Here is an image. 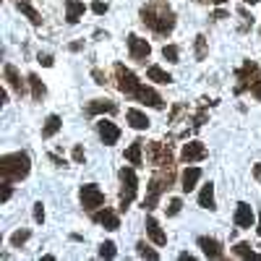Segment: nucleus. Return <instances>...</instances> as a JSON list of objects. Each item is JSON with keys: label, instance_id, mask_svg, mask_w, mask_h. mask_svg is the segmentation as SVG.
Masks as SVG:
<instances>
[{"label": "nucleus", "instance_id": "11", "mask_svg": "<svg viewBox=\"0 0 261 261\" xmlns=\"http://www.w3.org/2000/svg\"><path fill=\"white\" fill-rule=\"evenodd\" d=\"M199 248H201V253L206 256V258H225V253H222V243L220 241H214V238H199Z\"/></svg>", "mask_w": 261, "mask_h": 261}, {"label": "nucleus", "instance_id": "15", "mask_svg": "<svg viewBox=\"0 0 261 261\" xmlns=\"http://www.w3.org/2000/svg\"><path fill=\"white\" fill-rule=\"evenodd\" d=\"M94 222L105 225V230H118L120 227V220L113 209H102V212H94Z\"/></svg>", "mask_w": 261, "mask_h": 261}, {"label": "nucleus", "instance_id": "13", "mask_svg": "<svg viewBox=\"0 0 261 261\" xmlns=\"http://www.w3.org/2000/svg\"><path fill=\"white\" fill-rule=\"evenodd\" d=\"M134 99H139L141 105L154 107V110H162V107H165V99H162V97H160L154 89H149V86H141V89H139V94H136Z\"/></svg>", "mask_w": 261, "mask_h": 261}, {"label": "nucleus", "instance_id": "32", "mask_svg": "<svg viewBox=\"0 0 261 261\" xmlns=\"http://www.w3.org/2000/svg\"><path fill=\"white\" fill-rule=\"evenodd\" d=\"M162 55H165V60H170V63H178V55H180V53H178L175 45H165V47H162Z\"/></svg>", "mask_w": 261, "mask_h": 261}, {"label": "nucleus", "instance_id": "27", "mask_svg": "<svg viewBox=\"0 0 261 261\" xmlns=\"http://www.w3.org/2000/svg\"><path fill=\"white\" fill-rule=\"evenodd\" d=\"M29 86H32V97H34L37 102H39L42 97L47 94V89H45V84L39 81V76H37V73H29Z\"/></svg>", "mask_w": 261, "mask_h": 261}, {"label": "nucleus", "instance_id": "30", "mask_svg": "<svg viewBox=\"0 0 261 261\" xmlns=\"http://www.w3.org/2000/svg\"><path fill=\"white\" fill-rule=\"evenodd\" d=\"M136 251H139V256H141V258H151V261H157V258H160V253H157L154 248H149L144 241L136 246Z\"/></svg>", "mask_w": 261, "mask_h": 261}, {"label": "nucleus", "instance_id": "45", "mask_svg": "<svg viewBox=\"0 0 261 261\" xmlns=\"http://www.w3.org/2000/svg\"><path fill=\"white\" fill-rule=\"evenodd\" d=\"M243 3H248V6H253V3H258V0H243Z\"/></svg>", "mask_w": 261, "mask_h": 261}, {"label": "nucleus", "instance_id": "28", "mask_svg": "<svg viewBox=\"0 0 261 261\" xmlns=\"http://www.w3.org/2000/svg\"><path fill=\"white\" fill-rule=\"evenodd\" d=\"M232 253H235V256H241V258H261L258 253H253V251H251V246H248V243H238V246L232 248Z\"/></svg>", "mask_w": 261, "mask_h": 261}, {"label": "nucleus", "instance_id": "10", "mask_svg": "<svg viewBox=\"0 0 261 261\" xmlns=\"http://www.w3.org/2000/svg\"><path fill=\"white\" fill-rule=\"evenodd\" d=\"M206 157V146L201 144V141H188L186 146H183V151H180V160L183 162H199V160H204Z\"/></svg>", "mask_w": 261, "mask_h": 261}, {"label": "nucleus", "instance_id": "37", "mask_svg": "<svg viewBox=\"0 0 261 261\" xmlns=\"http://www.w3.org/2000/svg\"><path fill=\"white\" fill-rule=\"evenodd\" d=\"M92 11H94L97 16H102V13H107V3H102V0H94V3H92Z\"/></svg>", "mask_w": 261, "mask_h": 261}, {"label": "nucleus", "instance_id": "31", "mask_svg": "<svg viewBox=\"0 0 261 261\" xmlns=\"http://www.w3.org/2000/svg\"><path fill=\"white\" fill-rule=\"evenodd\" d=\"M196 58H199V60H204L206 58V37H196Z\"/></svg>", "mask_w": 261, "mask_h": 261}, {"label": "nucleus", "instance_id": "6", "mask_svg": "<svg viewBox=\"0 0 261 261\" xmlns=\"http://www.w3.org/2000/svg\"><path fill=\"white\" fill-rule=\"evenodd\" d=\"M256 81H258V65L253 60H246L241 65V71H238V86H235V92L243 94L246 89H251Z\"/></svg>", "mask_w": 261, "mask_h": 261}, {"label": "nucleus", "instance_id": "17", "mask_svg": "<svg viewBox=\"0 0 261 261\" xmlns=\"http://www.w3.org/2000/svg\"><path fill=\"white\" fill-rule=\"evenodd\" d=\"M235 225L238 227H253V209L248 204H238V209H235Z\"/></svg>", "mask_w": 261, "mask_h": 261}, {"label": "nucleus", "instance_id": "12", "mask_svg": "<svg viewBox=\"0 0 261 261\" xmlns=\"http://www.w3.org/2000/svg\"><path fill=\"white\" fill-rule=\"evenodd\" d=\"M97 130H99V136H102V141H105L107 146H113V144L120 139V128H118L115 123H110V120H99V123H97Z\"/></svg>", "mask_w": 261, "mask_h": 261}, {"label": "nucleus", "instance_id": "20", "mask_svg": "<svg viewBox=\"0 0 261 261\" xmlns=\"http://www.w3.org/2000/svg\"><path fill=\"white\" fill-rule=\"evenodd\" d=\"M81 16H84V3L81 0H65V21H68V24H76Z\"/></svg>", "mask_w": 261, "mask_h": 261}, {"label": "nucleus", "instance_id": "9", "mask_svg": "<svg viewBox=\"0 0 261 261\" xmlns=\"http://www.w3.org/2000/svg\"><path fill=\"white\" fill-rule=\"evenodd\" d=\"M128 50H130V58L139 60V63H146V58L151 55V45H149L146 39L136 37V34L128 37Z\"/></svg>", "mask_w": 261, "mask_h": 261}, {"label": "nucleus", "instance_id": "36", "mask_svg": "<svg viewBox=\"0 0 261 261\" xmlns=\"http://www.w3.org/2000/svg\"><path fill=\"white\" fill-rule=\"evenodd\" d=\"M34 220L42 225V222H45V206H42V204H34Z\"/></svg>", "mask_w": 261, "mask_h": 261}, {"label": "nucleus", "instance_id": "8", "mask_svg": "<svg viewBox=\"0 0 261 261\" xmlns=\"http://www.w3.org/2000/svg\"><path fill=\"white\" fill-rule=\"evenodd\" d=\"M102 204H105V193H102L94 183L81 186V206H84L86 212H94V209L102 206Z\"/></svg>", "mask_w": 261, "mask_h": 261}, {"label": "nucleus", "instance_id": "47", "mask_svg": "<svg viewBox=\"0 0 261 261\" xmlns=\"http://www.w3.org/2000/svg\"><path fill=\"white\" fill-rule=\"evenodd\" d=\"M196 3H209V0H196Z\"/></svg>", "mask_w": 261, "mask_h": 261}, {"label": "nucleus", "instance_id": "23", "mask_svg": "<svg viewBox=\"0 0 261 261\" xmlns=\"http://www.w3.org/2000/svg\"><path fill=\"white\" fill-rule=\"evenodd\" d=\"M60 128H63V120H60L58 115H50V118L45 120V128H42V139H53Z\"/></svg>", "mask_w": 261, "mask_h": 261}, {"label": "nucleus", "instance_id": "38", "mask_svg": "<svg viewBox=\"0 0 261 261\" xmlns=\"http://www.w3.org/2000/svg\"><path fill=\"white\" fill-rule=\"evenodd\" d=\"M73 160L76 162H84V149L81 146H73Z\"/></svg>", "mask_w": 261, "mask_h": 261}, {"label": "nucleus", "instance_id": "16", "mask_svg": "<svg viewBox=\"0 0 261 261\" xmlns=\"http://www.w3.org/2000/svg\"><path fill=\"white\" fill-rule=\"evenodd\" d=\"M125 120H128L130 128H136V130H146V128L151 125V120H149L141 110H136V107H130V110L125 113Z\"/></svg>", "mask_w": 261, "mask_h": 261}, {"label": "nucleus", "instance_id": "42", "mask_svg": "<svg viewBox=\"0 0 261 261\" xmlns=\"http://www.w3.org/2000/svg\"><path fill=\"white\" fill-rule=\"evenodd\" d=\"M253 178L261 183V162H258V165H253Z\"/></svg>", "mask_w": 261, "mask_h": 261}, {"label": "nucleus", "instance_id": "43", "mask_svg": "<svg viewBox=\"0 0 261 261\" xmlns=\"http://www.w3.org/2000/svg\"><path fill=\"white\" fill-rule=\"evenodd\" d=\"M212 18L220 21V18H227V13H225V11H214V16H212Z\"/></svg>", "mask_w": 261, "mask_h": 261}, {"label": "nucleus", "instance_id": "44", "mask_svg": "<svg viewBox=\"0 0 261 261\" xmlns=\"http://www.w3.org/2000/svg\"><path fill=\"white\" fill-rule=\"evenodd\" d=\"M256 232L261 235V214H258V227H256Z\"/></svg>", "mask_w": 261, "mask_h": 261}, {"label": "nucleus", "instance_id": "3", "mask_svg": "<svg viewBox=\"0 0 261 261\" xmlns=\"http://www.w3.org/2000/svg\"><path fill=\"white\" fill-rule=\"evenodd\" d=\"M29 170H32V160H29V154H24V151H13V154L0 157V175H3V180H8V183L24 180L29 175Z\"/></svg>", "mask_w": 261, "mask_h": 261}, {"label": "nucleus", "instance_id": "33", "mask_svg": "<svg viewBox=\"0 0 261 261\" xmlns=\"http://www.w3.org/2000/svg\"><path fill=\"white\" fill-rule=\"evenodd\" d=\"M99 256H102V258H113V256H115V243H110V241L102 243V246H99Z\"/></svg>", "mask_w": 261, "mask_h": 261}, {"label": "nucleus", "instance_id": "29", "mask_svg": "<svg viewBox=\"0 0 261 261\" xmlns=\"http://www.w3.org/2000/svg\"><path fill=\"white\" fill-rule=\"evenodd\" d=\"M29 235H32L29 230H16V232L11 235V246H13V248H21V246L29 241Z\"/></svg>", "mask_w": 261, "mask_h": 261}, {"label": "nucleus", "instance_id": "1", "mask_svg": "<svg viewBox=\"0 0 261 261\" xmlns=\"http://www.w3.org/2000/svg\"><path fill=\"white\" fill-rule=\"evenodd\" d=\"M141 21L160 37H167L175 29V13H172L167 0H151V3H146L141 8Z\"/></svg>", "mask_w": 261, "mask_h": 261}, {"label": "nucleus", "instance_id": "46", "mask_svg": "<svg viewBox=\"0 0 261 261\" xmlns=\"http://www.w3.org/2000/svg\"><path fill=\"white\" fill-rule=\"evenodd\" d=\"M214 3H217V6H222V3H227V0H214Z\"/></svg>", "mask_w": 261, "mask_h": 261}, {"label": "nucleus", "instance_id": "35", "mask_svg": "<svg viewBox=\"0 0 261 261\" xmlns=\"http://www.w3.org/2000/svg\"><path fill=\"white\" fill-rule=\"evenodd\" d=\"M11 193H13V188H11V183H8V180H3V193H0V201H3V204H6V201L11 199Z\"/></svg>", "mask_w": 261, "mask_h": 261}, {"label": "nucleus", "instance_id": "18", "mask_svg": "<svg viewBox=\"0 0 261 261\" xmlns=\"http://www.w3.org/2000/svg\"><path fill=\"white\" fill-rule=\"evenodd\" d=\"M146 232H149V238H151L157 246H165V243H167V235L162 232V227H160V222L154 220V217H146Z\"/></svg>", "mask_w": 261, "mask_h": 261}, {"label": "nucleus", "instance_id": "2", "mask_svg": "<svg viewBox=\"0 0 261 261\" xmlns=\"http://www.w3.org/2000/svg\"><path fill=\"white\" fill-rule=\"evenodd\" d=\"M172 180H175V165H162V167H157V172H154V178L149 180V186H146V199H144V209H154L157 206V201H160V196L172 186Z\"/></svg>", "mask_w": 261, "mask_h": 261}, {"label": "nucleus", "instance_id": "4", "mask_svg": "<svg viewBox=\"0 0 261 261\" xmlns=\"http://www.w3.org/2000/svg\"><path fill=\"white\" fill-rule=\"evenodd\" d=\"M136 191H139V178H136L134 167H123L120 170V209L123 212L136 199Z\"/></svg>", "mask_w": 261, "mask_h": 261}, {"label": "nucleus", "instance_id": "40", "mask_svg": "<svg viewBox=\"0 0 261 261\" xmlns=\"http://www.w3.org/2000/svg\"><path fill=\"white\" fill-rule=\"evenodd\" d=\"M92 76H94V79H97V84H107V76H105V73H102V71H94V73H92Z\"/></svg>", "mask_w": 261, "mask_h": 261}, {"label": "nucleus", "instance_id": "22", "mask_svg": "<svg viewBox=\"0 0 261 261\" xmlns=\"http://www.w3.org/2000/svg\"><path fill=\"white\" fill-rule=\"evenodd\" d=\"M141 146H144V141H141V139H136L134 144H130V146L125 149V160H128L130 165H144V157H141Z\"/></svg>", "mask_w": 261, "mask_h": 261}, {"label": "nucleus", "instance_id": "24", "mask_svg": "<svg viewBox=\"0 0 261 261\" xmlns=\"http://www.w3.org/2000/svg\"><path fill=\"white\" fill-rule=\"evenodd\" d=\"M16 6H18V11L24 13V16H29V21H32L34 27H39V24H42V13H39V11H34V8L29 6V0H18Z\"/></svg>", "mask_w": 261, "mask_h": 261}, {"label": "nucleus", "instance_id": "14", "mask_svg": "<svg viewBox=\"0 0 261 261\" xmlns=\"http://www.w3.org/2000/svg\"><path fill=\"white\" fill-rule=\"evenodd\" d=\"M89 115H99V113H107V115H115L118 113V105L110 102V99H92L89 107H86Z\"/></svg>", "mask_w": 261, "mask_h": 261}, {"label": "nucleus", "instance_id": "26", "mask_svg": "<svg viewBox=\"0 0 261 261\" xmlns=\"http://www.w3.org/2000/svg\"><path fill=\"white\" fill-rule=\"evenodd\" d=\"M146 76H149V81H157V84H170V81H172V76H170L167 71H162L160 65H149Z\"/></svg>", "mask_w": 261, "mask_h": 261}, {"label": "nucleus", "instance_id": "41", "mask_svg": "<svg viewBox=\"0 0 261 261\" xmlns=\"http://www.w3.org/2000/svg\"><path fill=\"white\" fill-rule=\"evenodd\" d=\"M39 63H42V65H47V68H50V65H53V55H42V58H39Z\"/></svg>", "mask_w": 261, "mask_h": 261}, {"label": "nucleus", "instance_id": "39", "mask_svg": "<svg viewBox=\"0 0 261 261\" xmlns=\"http://www.w3.org/2000/svg\"><path fill=\"white\" fill-rule=\"evenodd\" d=\"M253 97H256V99L261 102V79H258V81L253 84Z\"/></svg>", "mask_w": 261, "mask_h": 261}, {"label": "nucleus", "instance_id": "34", "mask_svg": "<svg viewBox=\"0 0 261 261\" xmlns=\"http://www.w3.org/2000/svg\"><path fill=\"white\" fill-rule=\"evenodd\" d=\"M180 209H183V201H180V199H172V201H170V206H167V217L180 214Z\"/></svg>", "mask_w": 261, "mask_h": 261}, {"label": "nucleus", "instance_id": "25", "mask_svg": "<svg viewBox=\"0 0 261 261\" xmlns=\"http://www.w3.org/2000/svg\"><path fill=\"white\" fill-rule=\"evenodd\" d=\"M199 206H204V209H214V186L212 183H206L204 188H201V193H199Z\"/></svg>", "mask_w": 261, "mask_h": 261}, {"label": "nucleus", "instance_id": "21", "mask_svg": "<svg viewBox=\"0 0 261 261\" xmlns=\"http://www.w3.org/2000/svg\"><path fill=\"white\" fill-rule=\"evenodd\" d=\"M6 81H8V86H11V89L21 97V94H24V81H21V76H18V71L13 68V65L8 63L6 65Z\"/></svg>", "mask_w": 261, "mask_h": 261}, {"label": "nucleus", "instance_id": "19", "mask_svg": "<svg viewBox=\"0 0 261 261\" xmlns=\"http://www.w3.org/2000/svg\"><path fill=\"white\" fill-rule=\"evenodd\" d=\"M199 178H201V170H199V167H186V170H183V178H180V183H183L180 188H183L186 193L193 191L196 183H199Z\"/></svg>", "mask_w": 261, "mask_h": 261}, {"label": "nucleus", "instance_id": "5", "mask_svg": "<svg viewBox=\"0 0 261 261\" xmlns=\"http://www.w3.org/2000/svg\"><path fill=\"white\" fill-rule=\"evenodd\" d=\"M115 79H118V89H120L125 97H136V94H139L141 81L136 79V73H134V71H128L123 63H118V65H115Z\"/></svg>", "mask_w": 261, "mask_h": 261}, {"label": "nucleus", "instance_id": "7", "mask_svg": "<svg viewBox=\"0 0 261 261\" xmlns=\"http://www.w3.org/2000/svg\"><path fill=\"white\" fill-rule=\"evenodd\" d=\"M146 160H149V165L162 167V165L172 162V151H170V146H165L160 141H149L146 144Z\"/></svg>", "mask_w": 261, "mask_h": 261}]
</instances>
